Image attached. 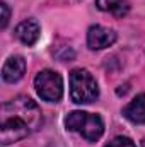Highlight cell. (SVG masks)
Here are the masks:
<instances>
[{
  "mask_svg": "<svg viewBox=\"0 0 145 147\" xmlns=\"http://www.w3.org/2000/svg\"><path fill=\"white\" fill-rule=\"evenodd\" d=\"M0 120L2 146H10L29 137L43 125L41 110L29 96H15L14 99L3 103Z\"/></svg>",
  "mask_w": 145,
  "mask_h": 147,
  "instance_id": "cell-1",
  "label": "cell"
},
{
  "mask_svg": "<svg viewBox=\"0 0 145 147\" xmlns=\"http://www.w3.org/2000/svg\"><path fill=\"white\" fill-rule=\"evenodd\" d=\"M65 127L70 132H77L89 142H96L104 134V121L99 115L87 111H72L65 116Z\"/></svg>",
  "mask_w": 145,
  "mask_h": 147,
  "instance_id": "cell-2",
  "label": "cell"
},
{
  "mask_svg": "<svg viewBox=\"0 0 145 147\" xmlns=\"http://www.w3.org/2000/svg\"><path fill=\"white\" fill-rule=\"evenodd\" d=\"M99 87L92 74L85 69H75L70 72V98L77 105H87L96 101Z\"/></svg>",
  "mask_w": 145,
  "mask_h": 147,
  "instance_id": "cell-3",
  "label": "cell"
},
{
  "mask_svg": "<svg viewBox=\"0 0 145 147\" xmlns=\"http://www.w3.org/2000/svg\"><path fill=\"white\" fill-rule=\"evenodd\" d=\"M34 87H36V92L39 94V98L44 101H50V103H56L63 96L62 75L55 70H50V69L41 70L34 77Z\"/></svg>",
  "mask_w": 145,
  "mask_h": 147,
  "instance_id": "cell-4",
  "label": "cell"
},
{
  "mask_svg": "<svg viewBox=\"0 0 145 147\" xmlns=\"http://www.w3.org/2000/svg\"><path fill=\"white\" fill-rule=\"evenodd\" d=\"M116 41V33L104 26H91L87 31V46L91 50H104Z\"/></svg>",
  "mask_w": 145,
  "mask_h": 147,
  "instance_id": "cell-5",
  "label": "cell"
},
{
  "mask_svg": "<svg viewBox=\"0 0 145 147\" xmlns=\"http://www.w3.org/2000/svg\"><path fill=\"white\" fill-rule=\"evenodd\" d=\"M14 34L21 43H24L28 46H34L38 43V39H39V36H41V28H39L38 21L28 19V21H22L21 24H17Z\"/></svg>",
  "mask_w": 145,
  "mask_h": 147,
  "instance_id": "cell-6",
  "label": "cell"
},
{
  "mask_svg": "<svg viewBox=\"0 0 145 147\" xmlns=\"http://www.w3.org/2000/svg\"><path fill=\"white\" fill-rule=\"evenodd\" d=\"M24 72H26V60L22 57H19V55H14V57H9L7 62L3 63L2 77H3L5 82L14 84V82L22 79Z\"/></svg>",
  "mask_w": 145,
  "mask_h": 147,
  "instance_id": "cell-7",
  "label": "cell"
},
{
  "mask_svg": "<svg viewBox=\"0 0 145 147\" xmlns=\"http://www.w3.org/2000/svg\"><path fill=\"white\" fill-rule=\"evenodd\" d=\"M123 116L132 123H145V94H138L137 98H133L123 108Z\"/></svg>",
  "mask_w": 145,
  "mask_h": 147,
  "instance_id": "cell-8",
  "label": "cell"
},
{
  "mask_svg": "<svg viewBox=\"0 0 145 147\" xmlns=\"http://www.w3.org/2000/svg\"><path fill=\"white\" fill-rule=\"evenodd\" d=\"M96 7L114 17H125L130 12L128 0H96Z\"/></svg>",
  "mask_w": 145,
  "mask_h": 147,
  "instance_id": "cell-9",
  "label": "cell"
},
{
  "mask_svg": "<svg viewBox=\"0 0 145 147\" xmlns=\"http://www.w3.org/2000/svg\"><path fill=\"white\" fill-rule=\"evenodd\" d=\"M104 147H137V146L133 144V140H132V139L119 135V137H114L113 140H109Z\"/></svg>",
  "mask_w": 145,
  "mask_h": 147,
  "instance_id": "cell-10",
  "label": "cell"
},
{
  "mask_svg": "<svg viewBox=\"0 0 145 147\" xmlns=\"http://www.w3.org/2000/svg\"><path fill=\"white\" fill-rule=\"evenodd\" d=\"M0 9H2V22H0V28L3 29V28H7V24H9V19H10V9H9V5H7L5 2L0 3Z\"/></svg>",
  "mask_w": 145,
  "mask_h": 147,
  "instance_id": "cell-11",
  "label": "cell"
},
{
  "mask_svg": "<svg viewBox=\"0 0 145 147\" xmlns=\"http://www.w3.org/2000/svg\"><path fill=\"white\" fill-rule=\"evenodd\" d=\"M142 147H145V139H144V140H142Z\"/></svg>",
  "mask_w": 145,
  "mask_h": 147,
  "instance_id": "cell-12",
  "label": "cell"
}]
</instances>
